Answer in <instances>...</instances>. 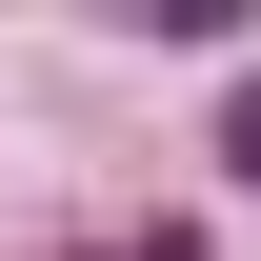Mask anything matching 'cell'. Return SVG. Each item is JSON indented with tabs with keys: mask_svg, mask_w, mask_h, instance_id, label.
<instances>
[{
	"mask_svg": "<svg viewBox=\"0 0 261 261\" xmlns=\"http://www.w3.org/2000/svg\"><path fill=\"white\" fill-rule=\"evenodd\" d=\"M221 161H241V181H261V61H241V81H221Z\"/></svg>",
	"mask_w": 261,
	"mask_h": 261,
	"instance_id": "6da1fadb",
	"label": "cell"
}]
</instances>
